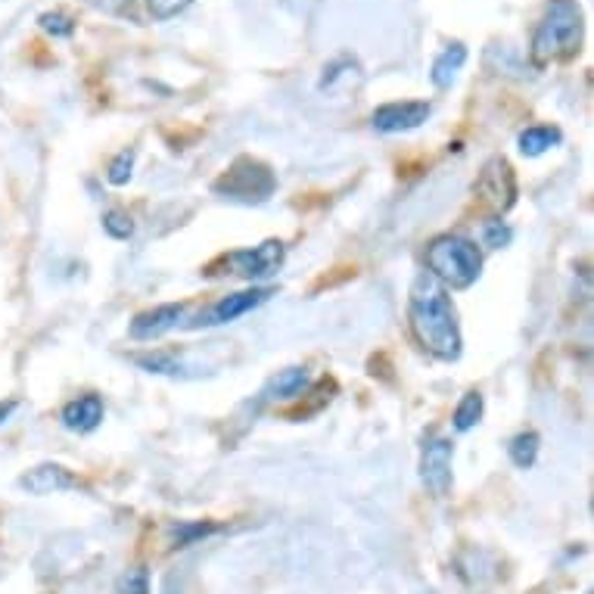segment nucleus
Masks as SVG:
<instances>
[{
	"label": "nucleus",
	"instance_id": "nucleus-1",
	"mask_svg": "<svg viewBox=\"0 0 594 594\" xmlns=\"http://www.w3.org/2000/svg\"><path fill=\"white\" fill-rule=\"evenodd\" d=\"M408 321L417 343L430 355H436L439 361L461 358V327L455 305H451L445 287L433 274H420L414 280L408 299Z\"/></svg>",
	"mask_w": 594,
	"mask_h": 594
},
{
	"label": "nucleus",
	"instance_id": "nucleus-2",
	"mask_svg": "<svg viewBox=\"0 0 594 594\" xmlns=\"http://www.w3.org/2000/svg\"><path fill=\"white\" fill-rule=\"evenodd\" d=\"M582 44V10L576 0H551L545 19L535 28L532 60L545 66L557 60H570Z\"/></svg>",
	"mask_w": 594,
	"mask_h": 594
},
{
	"label": "nucleus",
	"instance_id": "nucleus-3",
	"mask_svg": "<svg viewBox=\"0 0 594 594\" xmlns=\"http://www.w3.org/2000/svg\"><path fill=\"white\" fill-rule=\"evenodd\" d=\"M427 268L439 284L451 290H467L476 284L479 271H483V256L479 249L464 237H439L427 249Z\"/></svg>",
	"mask_w": 594,
	"mask_h": 594
},
{
	"label": "nucleus",
	"instance_id": "nucleus-4",
	"mask_svg": "<svg viewBox=\"0 0 594 594\" xmlns=\"http://www.w3.org/2000/svg\"><path fill=\"white\" fill-rule=\"evenodd\" d=\"M277 181L268 165L256 162V159H237L228 172H224L215 181V193L228 196V200H240V203H265L274 193Z\"/></svg>",
	"mask_w": 594,
	"mask_h": 594
},
{
	"label": "nucleus",
	"instance_id": "nucleus-5",
	"mask_svg": "<svg viewBox=\"0 0 594 594\" xmlns=\"http://www.w3.org/2000/svg\"><path fill=\"white\" fill-rule=\"evenodd\" d=\"M280 265H284V243L280 240H265L256 249H237L231 256H224V268H231L237 277L246 280H265L277 274Z\"/></svg>",
	"mask_w": 594,
	"mask_h": 594
},
{
	"label": "nucleus",
	"instance_id": "nucleus-6",
	"mask_svg": "<svg viewBox=\"0 0 594 594\" xmlns=\"http://www.w3.org/2000/svg\"><path fill=\"white\" fill-rule=\"evenodd\" d=\"M451 458H455V445H451L448 439H433V442L423 445L420 479H423V486L430 489L433 498H448V492H451V483H455Z\"/></svg>",
	"mask_w": 594,
	"mask_h": 594
},
{
	"label": "nucleus",
	"instance_id": "nucleus-7",
	"mask_svg": "<svg viewBox=\"0 0 594 594\" xmlns=\"http://www.w3.org/2000/svg\"><path fill=\"white\" fill-rule=\"evenodd\" d=\"M433 106L427 100H405V103H383L374 109V128L380 134H402V131H414L423 122L430 119Z\"/></svg>",
	"mask_w": 594,
	"mask_h": 594
},
{
	"label": "nucleus",
	"instance_id": "nucleus-8",
	"mask_svg": "<svg viewBox=\"0 0 594 594\" xmlns=\"http://www.w3.org/2000/svg\"><path fill=\"white\" fill-rule=\"evenodd\" d=\"M476 190L486 196V203L492 209L507 212V209L514 206V200H517V178L511 172V165H507L504 159H492L483 168V175H479Z\"/></svg>",
	"mask_w": 594,
	"mask_h": 594
},
{
	"label": "nucleus",
	"instance_id": "nucleus-9",
	"mask_svg": "<svg viewBox=\"0 0 594 594\" xmlns=\"http://www.w3.org/2000/svg\"><path fill=\"white\" fill-rule=\"evenodd\" d=\"M271 296H274V290H243V293H234V296H224V299H218V302L206 311V318L193 321L190 327H203V324H206V327H215V324H231V321L243 318L246 311L265 305Z\"/></svg>",
	"mask_w": 594,
	"mask_h": 594
},
{
	"label": "nucleus",
	"instance_id": "nucleus-10",
	"mask_svg": "<svg viewBox=\"0 0 594 594\" xmlns=\"http://www.w3.org/2000/svg\"><path fill=\"white\" fill-rule=\"evenodd\" d=\"M19 486L28 492V495H56V492H69V489H78L81 483L63 467V464H38L35 470H28Z\"/></svg>",
	"mask_w": 594,
	"mask_h": 594
},
{
	"label": "nucleus",
	"instance_id": "nucleus-11",
	"mask_svg": "<svg viewBox=\"0 0 594 594\" xmlns=\"http://www.w3.org/2000/svg\"><path fill=\"white\" fill-rule=\"evenodd\" d=\"M184 305L181 302H165L153 311H144L131 321V336L134 339H159L162 333H168L172 327H178V321L184 318Z\"/></svg>",
	"mask_w": 594,
	"mask_h": 594
},
{
	"label": "nucleus",
	"instance_id": "nucleus-12",
	"mask_svg": "<svg viewBox=\"0 0 594 594\" xmlns=\"http://www.w3.org/2000/svg\"><path fill=\"white\" fill-rule=\"evenodd\" d=\"M100 420H103L100 395H78V399H72L63 408V423L72 433H91V430L100 427Z\"/></svg>",
	"mask_w": 594,
	"mask_h": 594
},
{
	"label": "nucleus",
	"instance_id": "nucleus-13",
	"mask_svg": "<svg viewBox=\"0 0 594 594\" xmlns=\"http://www.w3.org/2000/svg\"><path fill=\"white\" fill-rule=\"evenodd\" d=\"M467 63V47L464 44H448L436 60H433V72H430V78H433V84L439 91H448L451 84H455V78H458V72H461V66Z\"/></svg>",
	"mask_w": 594,
	"mask_h": 594
},
{
	"label": "nucleus",
	"instance_id": "nucleus-14",
	"mask_svg": "<svg viewBox=\"0 0 594 594\" xmlns=\"http://www.w3.org/2000/svg\"><path fill=\"white\" fill-rule=\"evenodd\" d=\"M308 386H311V377L305 367H287V371H280L265 386V399H296Z\"/></svg>",
	"mask_w": 594,
	"mask_h": 594
},
{
	"label": "nucleus",
	"instance_id": "nucleus-15",
	"mask_svg": "<svg viewBox=\"0 0 594 594\" xmlns=\"http://www.w3.org/2000/svg\"><path fill=\"white\" fill-rule=\"evenodd\" d=\"M520 153L523 156H542L548 153L554 144H560V131L551 128V125H532L526 131H520Z\"/></svg>",
	"mask_w": 594,
	"mask_h": 594
},
{
	"label": "nucleus",
	"instance_id": "nucleus-16",
	"mask_svg": "<svg viewBox=\"0 0 594 594\" xmlns=\"http://www.w3.org/2000/svg\"><path fill=\"white\" fill-rule=\"evenodd\" d=\"M479 417H483V395L473 389V392L464 395L461 405L455 408V430L458 433H470L479 423Z\"/></svg>",
	"mask_w": 594,
	"mask_h": 594
},
{
	"label": "nucleus",
	"instance_id": "nucleus-17",
	"mask_svg": "<svg viewBox=\"0 0 594 594\" xmlns=\"http://www.w3.org/2000/svg\"><path fill=\"white\" fill-rule=\"evenodd\" d=\"M134 364L144 367L150 374H165V377H178L181 374V361L172 352H147V355H134Z\"/></svg>",
	"mask_w": 594,
	"mask_h": 594
},
{
	"label": "nucleus",
	"instance_id": "nucleus-18",
	"mask_svg": "<svg viewBox=\"0 0 594 594\" xmlns=\"http://www.w3.org/2000/svg\"><path fill=\"white\" fill-rule=\"evenodd\" d=\"M539 433H520L514 442H511V461L520 467V470H529L539 458Z\"/></svg>",
	"mask_w": 594,
	"mask_h": 594
},
{
	"label": "nucleus",
	"instance_id": "nucleus-19",
	"mask_svg": "<svg viewBox=\"0 0 594 594\" xmlns=\"http://www.w3.org/2000/svg\"><path fill=\"white\" fill-rule=\"evenodd\" d=\"M103 231H106L109 237H116V240H128V237L134 234V221H131L128 212L112 209V212L103 215Z\"/></svg>",
	"mask_w": 594,
	"mask_h": 594
},
{
	"label": "nucleus",
	"instance_id": "nucleus-20",
	"mask_svg": "<svg viewBox=\"0 0 594 594\" xmlns=\"http://www.w3.org/2000/svg\"><path fill=\"white\" fill-rule=\"evenodd\" d=\"M134 150H122L116 159H112V165H109V172H106V178H109V184L112 187H125L128 181H131V168H134Z\"/></svg>",
	"mask_w": 594,
	"mask_h": 594
},
{
	"label": "nucleus",
	"instance_id": "nucleus-21",
	"mask_svg": "<svg viewBox=\"0 0 594 594\" xmlns=\"http://www.w3.org/2000/svg\"><path fill=\"white\" fill-rule=\"evenodd\" d=\"M193 4V0H147V10L156 22H168V19H175L178 13H184L187 7Z\"/></svg>",
	"mask_w": 594,
	"mask_h": 594
},
{
	"label": "nucleus",
	"instance_id": "nucleus-22",
	"mask_svg": "<svg viewBox=\"0 0 594 594\" xmlns=\"http://www.w3.org/2000/svg\"><path fill=\"white\" fill-rule=\"evenodd\" d=\"M41 28L50 32L53 38H69L75 32V22L66 13H44L41 16Z\"/></svg>",
	"mask_w": 594,
	"mask_h": 594
},
{
	"label": "nucleus",
	"instance_id": "nucleus-23",
	"mask_svg": "<svg viewBox=\"0 0 594 594\" xmlns=\"http://www.w3.org/2000/svg\"><path fill=\"white\" fill-rule=\"evenodd\" d=\"M483 240H486V246H492V249H501V246H507L514 240V231L507 228L504 221H489L486 228H483Z\"/></svg>",
	"mask_w": 594,
	"mask_h": 594
},
{
	"label": "nucleus",
	"instance_id": "nucleus-24",
	"mask_svg": "<svg viewBox=\"0 0 594 594\" xmlns=\"http://www.w3.org/2000/svg\"><path fill=\"white\" fill-rule=\"evenodd\" d=\"M122 591L125 594H150V585H147V570H134L122 579Z\"/></svg>",
	"mask_w": 594,
	"mask_h": 594
},
{
	"label": "nucleus",
	"instance_id": "nucleus-25",
	"mask_svg": "<svg viewBox=\"0 0 594 594\" xmlns=\"http://www.w3.org/2000/svg\"><path fill=\"white\" fill-rule=\"evenodd\" d=\"M212 532V526H178L175 529V535H178V548H184V545H190L193 539H203V535H209Z\"/></svg>",
	"mask_w": 594,
	"mask_h": 594
},
{
	"label": "nucleus",
	"instance_id": "nucleus-26",
	"mask_svg": "<svg viewBox=\"0 0 594 594\" xmlns=\"http://www.w3.org/2000/svg\"><path fill=\"white\" fill-rule=\"evenodd\" d=\"M88 4L103 13H122L125 7H131V0H88Z\"/></svg>",
	"mask_w": 594,
	"mask_h": 594
}]
</instances>
